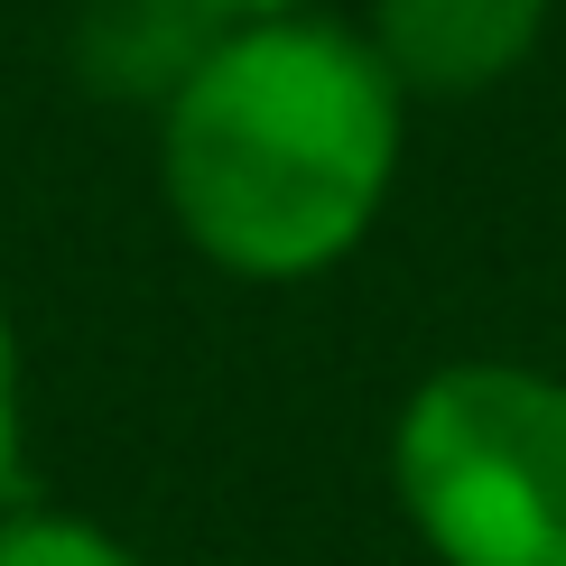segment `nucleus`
<instances>
[{"instance_id":"obj_1","label":"nucleus","mask_w":566,"mask_h":566,"mask_svg":"<svg viewBox=\"0 0 566 566\" xmlns=\"http://www.w3.org/2000/svg\"><path fill=\"white\" fill-rule=\"evenodd\" d=\"M399 149L409 93L325 10L214 29L158 93V205L186 251L242 289L344 270L390 214Z\"/></svg>"},{"instance_id":"obj_2","label":"nucleus","mask_w":566,"mask_h":566,"mask_svg":"<svg viewBox=\"0 0 566 566\" xmlns=\"http://www.w3.org/2000/svg\"><path fill=\"white\" fill-rule=\"evenodd\" d=\"M390 502L437 566H566V381L437 363L390 418Z\"/></svg>"},{"instance_id":"obj_3","label":"nucleus","mask_w":566,"mask_h":566,"mask_svg":"<svg viewBox=\"0 0 566 566\" xmlns=\"http://www.w3.org/2000/svg\"><path fill=\"white\" fill-rule=\"evenodd\" d=\"M353 29L409 103H474L538 56L548 0H371Z\"/></svg>"},{"instance_id":"obj_4","label":"nucleus","mask_w":566,"mask_h":566,"mask_svg":"<svg viewBox=\"0 0 566 566\" xmlns=\"http://www.w3.org/2000/svg\"><path fill=\"white\" fill-rule=\"evenodd\" d=\"M0 566H149L122 530L84 521L56 502H10L0 511Z\"/></svg>"},{"instance_id":"obj_5","label":"nucleus","mask_w":566,"mask_h":566,"mask_svg":"<svg viewBox=\"0 0 566 566\" xmlns=\"http://www.w3.org/2000/svg\"><path fill=\"white\" fill-rule=\"evenodd\" d=\"M29 502V363H19V325L0 306V511Z\"/></svg>"},{"instance_id":"obj_6","label":"nucleus","mask_w":566,"mask_h":566,"mask_svg":"<svg viewBox=\"0 0 566 566\" xmlns=\"http://www.w3.org/2000/svg\"><path fill=\"white\" fill-rule=\"evenodd\" d=\"M186 10H196L205 29H251V19H297V10H316V0H186Z\"/></svg>"}]
</instances>
